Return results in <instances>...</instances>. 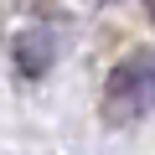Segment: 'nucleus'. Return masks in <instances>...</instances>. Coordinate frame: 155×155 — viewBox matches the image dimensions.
Here are the masks:
<instances>
[{"label": "nucleus", "mask_w": 155, "mask_h": 155, "mask_svg": "<svg viewBox=\"0 0 155 155\" xmlns=\"http://www.w3.org/2000/svg\"><path fill=\"white\" fill-rule=\"evenodd\" d=\"M155 109V52H129L104 83V114L114 124Z\"/></svg>", "instance_id": "f257e3e1"}, {"label": "nucleus", "mask_w": 155, "mask_h": 155, "mask_svg": "<svg viewBox=\"0 0 155 155\" xmlns=\"http://www.w3.org/2000/svg\"><path fill=\"white\" fill-rule=\"evenodd\" d=\"M11 57H16L21 72L41 78V72L52 67V31H47V26H26V31L11 41Z\"/></svg>", "instance_id": "f03ea898"}, {"label": "nucleus", "mask_w": 155, "mask_h": 155, "mask_svg": "<svg viewBox=\"0 0 155 155\" xmlns=\"http://www.w3.org/2000/svg\"><path fill=\"white\" fill-rule=\"evenodd\" d=\"M145 5H150V16H155V0H145Z\"/></svg>", "instance_id": "7ed1b4c3"}]
</instances>
